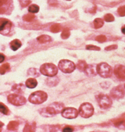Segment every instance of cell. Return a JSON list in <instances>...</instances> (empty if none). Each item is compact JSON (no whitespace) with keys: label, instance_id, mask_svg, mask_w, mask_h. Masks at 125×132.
I'll use <instances>...</instances> for the list:
<instances>
[{"label":"cell","instance_id":"26","mask_svg":"<svg viewBox=\"0 0 125 132\" xmlns=\"http://www.w3.org/2000/svg\"><path fill=\"white\" fill-rule=\"evenodd\" d=\"M60 29H61V26L58 23H55L51 26L50 30L53 33H58L60 31Z\"/></svg>","mask_w":125,"mask_h":132},{"label":"cell","instance_id":"36","mask_svg":"<svg viewBox=\"0 0 125 132\" xmlns=\"http://www.w3.org/2000/svg\"><path fill=\"white\" fill-rule=\"evenodd\" d=\"M3 126V124L2 122H0V127H2Z\"/></svg>","mask_w":125,"mask_h":132},{"label":"cell","instance_id":"38","mask_svg":"<svg viewBox=\"0 0 125 132\" xmlns=\"http://www.w3.org/2000/svg\"><path fill=\"white\" fill-rule=\"evenodd\" d=\"M124 88H125V85H124Z\"/></svg>","mask_w":125,"mask_h":132},{"label":"cell","instance_id":"2","mask_svg":"<svg viewBox=\"0 0 125 132\" xmlns=\"http://www.w3.org/2000/svg\"><path fill=\"white\" fill-rule=\"evenodd\" d=\"M48 98V94L44 91H36L33 93L29 97V101L31 104H41L44 103Z\"/></svg>","mask_w":125,"mask_h":132},{"label":"cell","instance_id":"31","mask_svg":"<svg viewBox=\"0 0 125 132\" xmlns=\"http://www.w3.org/2000/svg\"><path fill=\"white\" fill-rule=\"evenodd\" d=\"M96 40L102 43V42H104V41L106 40V36L104 35H99L98 36V37H97V38H96Z\"/></svg>","mask_w":125,"mask_h":132},{"label":"cell","instance_id":"16","mask_svg":"<svg viewBox=\"0 0 125 132\" xmlns=\"http://www.w3.org/2000/svg\"><path fill=\"white\" fill-rule=\"evenodd\" d=\"M96 70H97V68H95L94 65H87L85 70V72L88 76H93L96 75Z\"/></svg>","mask_w":125,"mask_h":132},{"label":"cell","instance_id":"25","mask_svg":"<svg viewBox=\"0 0 125 132\" xmlns=\"http://www.w3.org/2000/svg\"><path fill=\"white\" fill-rule=\"evenodd\" d=\"M34 18H35V15L34 14H33L32 13L27 14H26V15L24 16V17H23L24 20L26 21V22H31V21L33 20Z\"/></svg>","mask_w":125,"mask_h":132},{"label":"cell","instance_id":"24","mask_svg":"<svg viewBox=\"0 0 125 132\" xmlns=\"http://www.w3.org/2000/svg\"><path fill=\"white\" fill-rule=\"evenodd\" d=\"M35 130V124L33 125H30L29 124H26L24 131H34Z\"/></svg>","mask_w":125,"mask_h":132},{"label":"cell","instance_id":"20","mask_svg":"<svg viewBox=\"0 0 125 132\" xmlns=\"http://www.w3.org/2000/svg\"><path fill=\"white\" fill-rule=\"evenodd\" d=\"M87 64L84 61H79L78 63H77V68L81 71V72H85L86 67H87Z\"/></svg>","mask_w":125,"mask_h":132},{"label":"cell","instance_id":"7","mask_svg":"<svg viewBox=\"0 0 125 132\" xmlns=\"http://www.w3.org/2000/svg\"><path fill=\"white\" fill-rule=\"evenodd\" d=\"M97 100L99 104L100 107L102 109H107L111 107L112 104V101L108 96L106 94H98L96 96Z\"/></svg>","mask_w":125,"mask_h":132},{"label":"cell","instance_id":"37","mask_svg":"<svg viewBox=\"0 0 125 132\" xmlns=\"http://www.w3.org/2000/svg\"><path fill=\"white\" fill-rule=\"evenodd\" d=\"M0 131H2V129H1V128H0Z\"/></svg>","mask_w":125,"mask_h":132},{"label":"cell","instance_id":"28","mask_svg":"<svg viewBox=\"0 0 125 132\" xmlns=\"http://www.w3.org/2000/svg\"><path fill=\"white\" fill-rule=\"evenodd\" d=\"M114 17H113V16L112 15V14H106L104 16V20L106 21V22H111L114 21Z\"/></svg>","mask_w":125,"mask_h":132},{"label":"cell","instance_id":"14","mask_svg":"<svg viewBox=\"0 0 125 132\" xmlns=\"http://www.w3.org/2000/svg\"><path fill=\"white\" fill-rule=\"evenodd\" d=\"M22 46V43L18 39H14L12 41H11L10 43V46L11 48L13 51H17Z\"/></svg>","mask_w":125,"mask_h":132},{"label":"cell","instance_id":"10","mask_svg":"<svg viewBox=\"0 0 125 132\" xmlns=\"http://www.w3.org/2000/svg\"><path fill=\"white\" fill-rule=\"evenodd\" d=\"M62 116L68 119H76L78 115V111L73 108H68L62 110Z\"/></svg>","mask_w":125,"mask_h":132},{"label":"cell","instance_id":"19","mask_svg":"<svg viewBox=\"0 0 125 132\" xmlns=\"http://www.w3.org/2000/svg\"><path fill=\"white\" fill-rule=\"evenodd\" d=\"M94 26L95 29H99L102 27L104 25V21L101 18H96L94 20Z\"/></svg>","mask_w":125,"mask_h":132},{"label":"cell","instance_id":"12","mask_svg":"<svg viewBox=\"0 0 125 132\" xmlns=\"http://www.w3.org/2000/svg\"><path fill=\"white\" fill-rule=\"evenodd\" d=\"M115 74L119 79L125 80V66L117 65L115 68Z\"/></svg>","mask_w":125,"mask_h":132},{"label":"cell","instance_id":"29","mask_svg":"<svg viewBox=\"0 0 125 132\" xmlns=\"http://www.w3.org/2000/svg\"><path fill=\"white\" fill-rule=\"evenodd\" d=\"M118 13L121 16H125V5L122 6L118 9Z\"/></svg>","mask_w":125,"mask_h":132},{"label":"cell","instance_id":"39","mask_svg":"<svg viewBox=\"0 0 125 132\" xmlns=\"http://www.w3.org/2000/svg\"><path fill=\"white\" fill-rule=\"evenodd\" d=\"M68 1H70V0H68Z\"/></svg>","mask_w":125,"mask_h":132},{"label":"cell","instance_id":"21","mask_svg":"<svg viewBox=\"0 0 125 132\" xmlns=\"http://www.w3.org/2000/svg\"><path fill=\"white\" fill-rule=\"evenodd\" d=\"M10 68V65L9 63H5L0 67V74H4Z\"/></svg>","mask_w":125,"mask_h":132},{"label":"cell","instance_id":"8","mask_svg":"<svg viewBox=\"0 0 125 132\" xmlns=\"http://www.w3.org/2000/svg\"><path fill=\"white\" fill-rule=\"evenodd\" d=\"M8 101L9 103L17 106L22 105L26 103V99L23 96L19 94H10L8 96Z\"/></svg>","mask_w":125,"mask_h":132},{"label":"cell","instance_id":"1","mask_svg":"<svg viewBox=\"0 0 125 132\" xmlns=\"http://www.w3.org/2000/svg\"><path fill=\"white\" fill-rule=\"evenodd\" d=\"M63 108H64L63 104L55 102L47 108L41 109L40 113L42 116H44V117H52V116H54L55 114L61 113L63 109Z\"/></svg>","mask_w":125,"mask_h":132},{"label":"cell","instance_id":"4","mask_svg":"<svg viewBox=\"0 0 125 132\" xmlns=\"http://www.w3.org/2000/svg\"><path fill=\"white\" fill-rule=\"evenodd\" d=\"M98 74L104 78H107L112 76V70L111 67L106 63H101L97 67Z\"/></svg>","mask_w":125,"mask_h":132},{"label":"cell","instance_id":"11","mask_svg":"<svg viewBox=\"0 0 125 132\" xmlns=\"http://www.w3.org/2000/svg\"><path fill=\"white\" fill-rule=\"evenodd\" d=\"M125 92L121 86H118L113 88L111 91V96L115 99H120L124 96Z\"/></svg>","mask_w":125,"mask_h":132},{"label":"cell","instance_id":"33","mask_svg":"<svg viewBox=\"0 0 125 132\" xmlns=\"http://www.w3.org/2000/svg\"><path fill=\"white\" fill-rule=\"evenodd\" d=\"M117 48V45H112L110 46H107L105 48L106 51H110V50H115Z\"/></svg>","mask_w":125,"mask_h":132},{"label":"cell","instance_id":"15","mask_svg":"<svg viewBox=\"0 0 125 132\" xmlns=\"http://www.w3.org/2000/svg\"><path fill=\"white\" fill-rule=\"evenodd\" d=\"M37 81L34 78H29L27 79L26 81V85L27 88L29 89H34L37 85Z\"/></svg>","mask_w":125,"mask_h":132},{"label":"cell","instance_id":"17","mask_svg":"<svg viewBox=\"0 0 125 132\" xmlns=\"http://www.w3.org/2000/svg\"><path fill=\"white\" fill-rule=\"evenodd\" d=\"M37 41H38L39 43L41 44H45L47 43V42H49L50 41H52V38H51L50 36L46 35H41L40 37H38L37 38Z\"/></svg>","mask_w":125,"mask_h":132},{"label":"cell","instance_id":"6","mask_svg":"<svg viewBox=\"0 0 125 132\" xmlns=\"http://www.w3.org/2000/svg\"><path fill=\"white\" fill-rule=\"evenodd\" d=\"M94 108L89 103H83L79 108V114L85 119L89 118L93 114Z\"/></svg>","mask_w":125,"mask_h":132},{"label":"cell","instance_id":"13","mask_svg":"<svg viewBox=\"0 0 125 132\" xmlns=\"http://www.w3.org/2000/svg\"><path fill=\"white\" fill-rule=\"evenodd\" d=\"M11 0H0V14L5 13L11 5Z\"/></svg>","mask_w":125,"mask_h":132},{"label":"cell","instance_id":"9","mask_svg":"<svg viewBox=\"0 0 125 132\" xmlns=\"http://www.w3.org/2000/svg\"><path fill=\"white\" fill-rule=\"evenodd\" d=\"M12 23L9 20L5 18H0V33L3 35H7L11 31Z\"/></svg>","mask_w":125,"mask_h":132},{"label":"cell","instance_id":"18","mask_svg":"<svg viewBox=\"0 0 125 132\" xmlns=\"http://www.w3.org/2000/svg\"><path fill=\"white\" fill-rule=\"evenodd\" d=\"M18 127V122L17 121H11L9 123L7 126V129L9 130H17Z\"/></svg>","mask_w":125,"mask_h":132},{"label":"cell","instance_id":"34","mask_svg":"<svg viewBox=\"0 0 125 132\" xmlns=\"http://www.w3.org/2000/svg\"><path fill=\"white\" fill-rule=\"evenodd\" d=\"M5 58V57L4 55L2 54V53H0V63L4 61Z\"/></svg>","mask_w":125,"mask_h":132},{"label":"cell","instance_id":"35","mask_svg":"<svg viewBox=\"0 0 125 132\" xmlns=\"http://www.w3.org/2000/svg\"><path fill=\"white\" fill-rule=\"evenodd\" d=\"M121 31H122V33H123V34L125 35V25L122 27V29H121Z\"/></svg>","mask_w":125,"mask_h":132},{"label":"cell","instance_id":"23","mask_svg":"<svg viewBox=\"0 0 125 132\" xmlns=\"http://www.w3.org/2000/svg\"><path fill=\"white\" fill-rule=\"evenodd\" d=\"M70 35H71V32L69 29L68 28H65L61 33V38L62 39H67L70 37Z\"/></svg>","mask_w":125,"mask_h":132},{"label":"cell","instance_id":"5","mask_svg":"<svg viewBox=\"0 0 125 132\" xmlns=\"http://www.w3.org/2000/svg\"><path fill=\"white\" fill-rule=\"evenodd\" d=\"M58 67L62 72L66 74L72 73L76 68V65L72 61L69 60H61L59 63Z\"/></svg>","mask_w":125,"mask_h":132},{"label":"cell","instance_id":"27","mask_svg":"<svg viewBox=\"0 0 125 132\" xmlns=\"http://www.w3.org/2000/svg\"><path fill=\"white\" fill-rule=\"evenodd\" d=\"M0 112L4 114H7L9 113L8 108L1 102H0Z\"/></svg>","mask_w":125,"mask_h":132},{"label":"cell","instance_id":"32","mask_svg":"<svg viewBox=\"0 0 125 132\" xmlns=\"http://www.w3.org/2000/svg\"><path fill=\"white\" fill-rule=\"evenodd\" d=\"M62 131H64V132L74 131V128H72V127H70V126H66L63 128V129H62Z\"/></svg>","mask_w":125,"mask_h":132},{"label":"cell","instance_id":"30","mask_svg":"<svg viewBox=\"0 0 125 132\" xmlns=\"http://www.w3.org/2000/svg\"><path fill=\"white\" fill-rule=\"evenodd\" d=\"M86 49L89 50H95V51H100V48H98V46L94 45H87L86 46Z\"/></svg>","mask_w":125,"mask_h":132},{"label":"cell","instance_id":"3","mask_svg":"<svg viewBox=\"0 0 125 132\" xmlns=\"http://www.w3.org/2000/svg\"><path fill=\"white\" fill-rule=\"evenodd\" d=\"M40 70L43 75L48 77H53L57 74L58 68L55 64L52 63H45L41 66Z\"/></svg>","mask_w":125,"mask_h":132},{"label":"cell","instance_id":"22","mask_svg":"<svg viewBox=\"0 0 125 132\" xmlns=\"http://www.w3.org/2000/svg\"><path fill=\"white\" fill-rule=\"evenodd\" d=\"M28 11L31 13H37L39 11V7L37 5L33 4L30 5L28 8Z\"/></svg>","mask_w":125,"mask_h":132}]
</instances>
